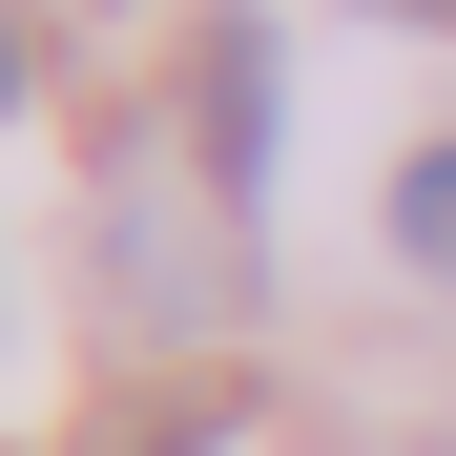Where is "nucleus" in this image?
Returning <instances> with one entry per match:
<instances>
[{"mask_svg": "<svg viewBox=\"0 0 456 456\" xmlns=\"http://www.w3.org/2000/svg\"><path fill=\"white\" fill-rule=\"evenodd\" d=\"M187 145H208L228 208L270 187V21H249V0H208V42H187Z\"/></svg>", "mask_w": 456, "mask_h": 456, "instance_id": "nucleus-1", "label": "nucleus"}, {"mask_svg": "<svg viewBox=\"0 0 456 456\" xmlns=\"http://www.w3.org/2000/svg\"><path fill=\"white\" fill-rule=\"evenodd\" d=\"M395 249H415V270H456V145H415V167H395Z\"/></svg>", "mask_w": 456, "mask_h": 456, "instance_id": "nucleus-2", "label": "nucleus"}]
</instances>
